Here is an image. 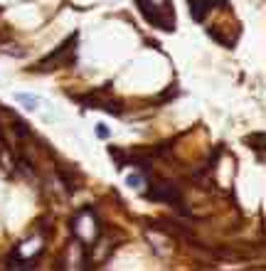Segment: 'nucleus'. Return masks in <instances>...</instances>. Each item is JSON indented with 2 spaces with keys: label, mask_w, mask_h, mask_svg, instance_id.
I'll return each instance as SVG.
<instances>
[{
  "label": "nucleus",
  "mask_w": 266,
  "mask_h": 271,
  "mask_svg": "<svg viewBox=\"0 0 266 271\" xmlns=\"http://www.w3.org/2000/svg\"><path fill=\"white\" fill-rule=\"evenodd\" d=\"M140 15L158 30L173 32L175 30V12L170 0H135Z\"/></svg>",
  "instance_id": "obj_1"
},
{
  "label": "nucleus",
  "mask_w": 266,
  "mask_h": 271,
  "mask_svg": "<svg viewBox=\"0 0 266 271\" xmlns=\"http://www.w3.org/2000/svg\"><path fill=\"white\" fill-rule=\"evenodd\" d=\"M74 45H76V35L66 37L65 42H62V45H60V47H57V50H55L50 57H45V60L37 65V67H40L37 71H47V69H55L57 65H60V62H65V55L69 52V50H71V47H74Z\"/></svg>",
  "instance_id": "obj_2"
},
{
  "label": "nucleus",
  "mask_w": 266,
  "mask_h": 271,
  "mask_svg": "<svg viewBox=\"0 0 266 271\" xmlns=\"http://www.w3.org/2000/svg\"><path fill=\"white\" fill-rule=\"evenodd\" d=\"M148 200H155V203H180V195H178V190L173 188V185H168V183H160V185H155L148 195H145Z\"/></svg>",
  "instance_id": "obj_3"
},
{
  "label": "nucleus",
  "mask_w": 266,
  "mask_h": 271,
  "mask_svg": "<svg viewBox=\"0 0 266 271\" xmlns=\"http://www.w3.org/2000/svg\"><path fill=\"white\" fill-rule=\"evenodd\" d=\"M190 7H193V17L202 22L204 20V12L212 7V0H190Z\"/></svg>",
  "instance_id": "obj_4"
},
{
  "label": "nucleus",
  "mask_w": 266,
  "mask_h": 271,
  "mask_svg": "<svg viewBox=\"0 0 266 271\" xmlns=\"http://www.w3.org/2000/svg\"><path fill=\"white\" fill-rule=\"evenodd\" d=\"M15 101H20L25 109H30V111H37L40 109V99L35 96V94H25V91H17L15 94Z\"/></svg>",
  "instance_id": "obj_5"
},
{
  "label": "nucleus",
  "mask_w": 266,
  "mask_h": 271,
  "mask_svg": "<svg viewBox=\"0 0 266 271\" xmlns=\"http://www.w3.org/2000/svg\"><path fill=\"white\" fill-rule=\"evenodd\" d=\"M10 269H32L30 262H10Z\"/></svg>",
  "instance_id": "obj_6"
},
{
  "label": "nucleus",
  "mask_w": 266,
  "mask_h": 271,
  "mask_svg": "<svg viewBox=\"0 0 266 271\" xmlns=\"http://www.w3.org/2000/svg\"><path fill=\"white\" fill-rule=\"evenodd\" d=\"M96 136H99V138H109V129H106L104 124H99V126H96Z\"/></svg>",
  "instance_id": "obj_7"
},
{
  "label": "nucleus",
  "mask_w": 266,
  "mask_h": 271,
  "mask_svg": "<svg viewBox=\"0 0 266 271\" xmlns=\"http://www.w3.org/2000/svg\"><path fill=\"white\" fill-rule=\"evenodd\" d=\"M129 185L131 188H140V175H129Z\"/></svg>",
  "instance_id": "obj_8"
}]
</instances>
